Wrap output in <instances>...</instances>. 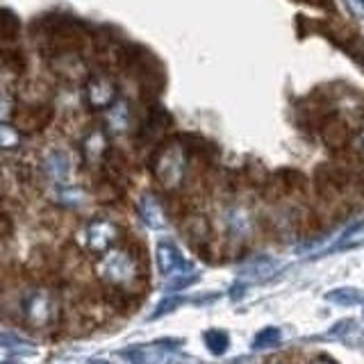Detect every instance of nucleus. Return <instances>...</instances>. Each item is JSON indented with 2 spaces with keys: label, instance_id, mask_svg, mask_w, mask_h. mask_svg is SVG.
I'll return each instance as SVG.
<instances>
[{
  "label": "nucleus",
  "instance_id": "obj_1",
  "mask_svg": "<svg viewBox=\"0 0 364 364\" xmlns=\"http://www.w3.org/2000/svg\"><path fill=\"white\" fill-rule=\"evenodd\" d=\"M185 166H187V155L180 141H173L164 146L162 151L155 155L153 162V173L159 180V185L166 189H176L182 178H185Z\"/></svg>",
  "mask_w": 364,
  "mask_h": 364
},
{
  "label": "nucleus",
  "instance_id": "obj_2",
  "mask_svg": "<svg viewBox=\"0 0 364 364\" xmlns=\"http://www.w3.org/2000/svg\"><path fill=\"white\" fill-rule=\"evenodd\" d=\"M96 271L107 284L121 287V284H130L136 278V262L128 250L109 248L107 253H102V257L98 259Z\"/></svg>",
  "mask_w": 364,
  "mask_h": 364
},
{
  "label": "nucleus",
  "instance_id": "obj_3",
  "mask_svg": "<svg viewBox=\"0 0 364 364\" xmlns=\"http://www.w3.org/2000/svg\"><path fill=\"white\" fill-rule=\"evenodd\" d=\"M178 344H180L178 339L155 341V344L148 346H134L128 350H121V355L130 364H182L185 360H180L171 353L173 348H178Z\"/></svg>",
  "mask_w": 364,
  "mask_h": 364
},
{
  "label": "nucleus",
  "instance_id": "obj_4",
  "mask_svg": "<svg viewBox=\"0 0 364 364\" xmlns=\"http://www.w3.org/2000/svg\"><path fill=\"white\" fill-rule=\"evenodd\" d=\"M23 312L26 318L37 328H48L55 316H57V303L53 299L50 291L46 289H34L26 296V303H23Z\"/></svg>",
  "mask_w": 364,
  "mask_h": 364
},
{
  "label": "nucleus",
  "instance_id": "obj_5",
  "mask_svg": "<svg viewBox=\"0 0 364 364\" xmlns=\"http://www.w3.org/2000/svg\"><path fill=\"white\" fill-rule=\"evenodd\" d=\"M85 96L91 109H109L117 102V85L107 75H94L89 77Z\"/></svg>",
  "mask_w": 364,
  "mask_h": 364
},
{
  "label": "nucleus",
  "instance_id": "obj_6",
  "mask_svg": "<svg viewBox=\"0 0 364 364\" xmlns=\"http://www.w3.org/2000/svg\"><path fill=\"white\" fill-rule=\"evenodd\" d=\"M119 228L117 223H112L107 219H98V221H91L87 225V232H85V239H87V248L94 250V253H107V250L114 246V242L119 239Z\"/></svg>",
  "mask_w": 364,
  "mask_h": 364
},
{
  "label": "nucleus",
  "instance_id": "obj_7",
  "mask_svg": "<svg viewBox=\"0 0 364 364\" xmlns=\"http://www.w3.org/2000/svg\"><path fill=\"white\" fill-rule=\"evenodd\" d=\"M155 257H157V267H159V271H162V276L176 278V276H185L187 271L191 273V264L182 257V253L176 248V244L159 242L157 250H155Z\"/></svg>",
  "mask_w": 364,
  "mask_h": 364
},
{
  "label": "nucleus",
  "instance_id": "obj_8",
  "mask_svg": "<svg viewBox=\"0 0 364 364\" xmlns=\"http://www.w3.org/2000/svg\"><path fill=\"white\" fill-rule=\"evenodd\" d=\"M43 173L55 182H66L71 176V157L62 148H53L43 157Z\"/></svg>",
  "mask_w": 364,
  "mask_h": 364
},
{
  "label": "nucleus",
  "instance_id": "obj_9",
  "mask_svg": "<svg viewBox=\"0 0 364 364\" xmlns=\"http://www.w3.org/2000/svg\"><path fill=\"white\" fill-rule=\"evenodd\" d=\"M139 214H141L144 223L148 228H153V230H162V228H166V214L155 196H144L139 200Z\"/></svg>",
  "mask_w": 364,
  "mask_h": 364
},
{
  "label": "nucleus",
  "instance_id": "obj_10",
  "mask_svg": "<svg viewBox=\"0 0 364 364\" xmlns=\"http://www.w3.org/2000/svg\"><path fill=\"white\" fill-rule=\"evenodd\" d=\"M107 128L112 134H123L130 128V107L125 100H117L107 109Z\"/></svg>",
  "mask_w": 364,
  "mask_h": 364
},
{
  "label": "nucleus",
  "instance_id": "obj_11",
  "mask_svg": "<svg viewBox=\"0 0 364 364\" xmlns=\"http://www.w3.org/2000/svg\"><path fill=\"white\" fill-rule=\"evenodd\" d=\"M107 151V136L102 130H91L85 141H82V153L87 157V162H96Z\"/></svg>",
  "mask_w": 364,
  "mask_h": 364
},
{
  "label": "nucleus",
  "instance_id": "obj_12",
  "mask_svg": "<svg viewBox=\"0 0 364 364\" xmlns=\"http://www.w3.org/2000/svg\"><path fill=\"white\" fill-rule=\"evenodd\" d=\"M228 228H230V232L235 237H246L253 230V219H250L248 210L244 208H235L228 212Z\"/></svg>",
  "mask_w": 364,
  "mask_h": 364
},
{
  "label": "nucleus",
  "instance_id": "obj_13",
  "mask_svg": "<svg viewBox=\"0 0 364 364\" xmlns=\"http://www.w3.org/2000/svg\"><path fill=\"white\" fill-rule=\"evenodd\" d=\"M203 341L208 350L212 355H223V353L230 348V335L225 333V330H219V328H210L203 333Z\"/></svg>",
  "mask_w": 364,
  "mask_h": 364
},
{
  "label": "nucleus",
  "instance_id": "obj_14",
  "mask_svg": "<svg viewBox=\"0 0 364 364\" xmlns=\"http://www.w3.org/2000/svg\"><path fill=\"white\" fill-rule=\"evenodd\" d=\"M326 301L337 303V305H360V303H364V294L353 287H339V289L328 291Z\"/></svg>",
  "mask_w": 364,
  "mask_h": 364
},
{
  "label": "nucleus",
  "instance_id": "obj_15",
  "mask_svg": "<svg viewBox=\"0 0 364 364\" xmlns=\"http://www.w3.org/2000/svg\"><path fill=\"white\" fill-rule=\"evenodd\" d=\"M0 346L7 348V350H16V353H34L37 350L30 339L11 335V333H0Z\"/></svg>",
  "mask_w": 364,
  "mask_h": 364
},
{
  "label": "nucleus",
  "instance_id": "obj_16",
  "mask_svg": "<svg viewBox=\"0 0 364 364\" xmlns=\"http://www.w3.org/2000/svg\"><path fill=\"white\" fill-rule=\"evenodd\" d=\"M280 339H282L280 328H273V326L262 328L253 339V348H271V346H276Z\"/></svg>",
  "mask_w": 364,
  "mask_h": 364
},
{
  "label": "nucleus",
  "instance_id": "obj_17",
  "mask_svg": "<svg viewBox=\"0 0 364 364\" xmlns=\"http://www.w3.org/2000/svg\"><path fill=\"white\" fill-rule=\"evenodd\" d=\"M21 144V134L16 132L14 125H9V123H0V148H16Z\"/></svg>",
  "mask_w": 364,
  "mask_h": 364
},
{
  "label": "nucleus",
  "instance_id": "obj_18",
  "mask_svg": "<svg viewBox=\"0 0 364 364\" xmlns=\"http://www.w3.org/2000/svg\"><path fill=\"white\" fill-rule=\"evenodd\" d=\"M57 198H60L62 203H66V205H80L85 200V193H82V189L66 187V189H62L60 193H57Z\"/></svg>",
  "mask_w": 364,
  "mask_h": 364
},
{
  "label": "nucleus",
  "instance_id": "obj_19",
  "mask_svg": "<svg viewBox=\"0 0 364 364\" xmlns=\"http://www.w3.org/2000/svg\"><path fill=\"white\" fill-rule=\"evenodd\" d=\"M180 303H182V299H166V301H162L155 307V312L151 314V318H157V316H162L166 312H173V307H178Z\"/></svg>",
  "mask_w": 364,
  "mask_h": 364
},
{
  "label": "nucleus",
  "instance_id": "obj_20",
  "mask_svg": "<svg viewBox=\"0 0 364 364\" xmlns=\"http://www.w3.org/2000/svg\"><path fill=\"white\" fill-rule=\"evenodd\" d=\"M346 7L350 9V14L355 18H364V0H344Z\"/></svg>",
  "mask_w": 364,
  "mask_h": 364
},
{
  "label": "nucleus",
  "instance_id": "obj_21",
  "mask_svg": "<svg viewBox=\"0 0 364 364\" xmlns=\"http://www.w3.org/2000/svg\"><path fill=\"white\" fill-rule=\"evenodd\" d=\"M9 112H11V102H9V98L0 94V123H3V121L9 117Z\"/></svg>",
  "mask_w": 364,
  "mask_h": 364
},
{
  "label": "nucleus",
  "instance_id": "obj_22",
  "mask_svg": "<svg viewBox=\"0 0 364 364\" xmlns=\"http://www.w3.org/2000/svg\"><path fill=\"white\" fill-rule=\"evenodd\" d=\"M312 364H337V362H333V360H328V358H318V360H314Z\"/></svg>",
  "mask_w": 364,
  "mask_h": 364
},
{
  "label": "nucleus",
  "instance_id": "obj_23",
  "mask_svg": "<svg viewBox=\"0 0 364 364\" xmlns=\"http://www.w3.org/2000/svg\"><path fill=\"white\" fill-rule=\"evenodd\" d=\"M87 364H109V362H105V360H91V362H87Z\"/></svg>",
  "mask_w": 364,
  "mask_h": 364
},
{
  "label": "nucleus",
  "instance_id": "obj_24",
  "mask_svg": "<svg viewBox=\"0 0 364 364\" xmlns=\"http://www.w3.org/2000/svg\"><path fill=\"white\" fill-rule=\"evenodd\" d=\"M360 144H362V148H364V128H362V132H360Z\"/></svg>",
  "mask_w": 364,
  "mask_h": 364
}]
</instances>
